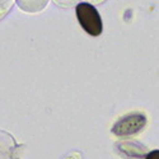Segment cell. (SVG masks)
Listing matches in <instances>:
<instances>
[{"mask_svg":"<svg viewBox=\"0 0 159 159\" xmlns=\"http://www.w3.org/2000/svg\"><path fill=\"white\" fill-rule=\"evenodd\" d=\"M145 159H159V150H153V152H150L147 157H145Z\"/></svg>","mask_w":159,"mask_h":159,"instance_id":"cell-3","label":"cell"},{"mask_svg":"<svg viewBox=\"0 0 159 159\" xmlns=\"http://www.w3.org/2000/svg\"><path fill=\"white\" fill-rule=\"evenodd\" d=\"M147 125V117L143 113H130L121 117L113 127L112 132L116 136H131L140 132Z\"/></svg>","mask_w":159,"mask_h":159,"instance_id":"cell-2","label":"cell"},{"mask_svg":"<svg viewBox=\"0 0 159 159\" xmlns=\"http://www.w3.org/2000/svg\"><path fill=\"white\" fill-rule=\"evenodd\" d=\"M76 17L82 28L90 36H99L102 33L103 25L102 19L97 9L88 3H80L76 7Z\"/></svg>","mask_w":159,"mask_h":159,"instance_id":"cell-1","label":"cell"}]
</instances>
